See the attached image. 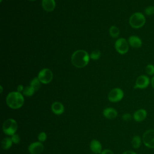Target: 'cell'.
<instances>
[{
	"label": "cell",
	"instance_id": "1",
	"mask_svg": "<svg viewBox=\"0 0 154 154\" xmlns=\"http://www.w3.org/2000/svg\"><path fill=\"white\" fill-rule=\"evenodd\" d=\"M89 54L84 50L79 49L75 51L71 57L72 64L78 68H82L86 66L90 60Z\"/></svg>",
	"mask_w": 154,
	"mask_h": 154
},
{
	"label": "cell",
	"instance_id": "3",
	"mask_svg": "<svg viewBox=\"0 0 154 154\" xmlns=\"http://www.w3.org/2000/svg\"><path fill=\"white\" fill-rule=\"evenodd\" d=\"M146 20V17L142 13L135 12L131 16L129 22L132 28L138 29L144 25Z\"/></svg>",
	"mask_w": 154,
	"mask_h": 154
},
{
	"label": "cell",
	"instance_id": "31",
	"mask_svg": "<svg viewBox=\"0 0 154 154\" xmlns=\"http://www.w3.org/2000/svg\"><path fill=\"white\" fill-rule=\"evenodd\" d=\"M150 82H151L152 87H153V88L154 89V76L152 77V79H151Z\"/></svg>",
	"mask_w": 154,
	"mask_h": 154
},
{
	"label": "cell",
	"instance_id": "5",
	"mask_svg": "<svg viewBox=\"0 0 154 154\" xmlns=\"http://www.w3.org/2000/svg\"><path fill=\"white\" fill-rule=\"evenodd\" d=\"M142 140L145 146L150 149H154V129L146 131L143 135Z\"/></svg>",
	"mask_w": 154,
	"mask_h": 154
},
{
	"label": "cell",
	"instance_id": "7",
	"mask_svg": "<svg viewBox=\"0 0 154 154\" xmlns=\"http://www.w3.org/2000/svg\"><path fill=\"white\" fill-rule=\"evenodd\" d=\"M129 45L128 42L124 38H120L115 43V48L120 54H125L128 52Z\"/></svg>",
	"mask_w": 154,
	"mask_h": 154
},
{
	"label": "cell",
	"instance_id": "15",
	"mask_svg": "<svg viewBox=\"0 0 154 154\" xmlns=\"http://www.w3.org/2000/svg\"><path fill=\"white\" fill-rule=\"evenodd\" d=\"M90 148L91 152L95 154L100 153L102 150V144L98 140L94 139L90 142Z\"/></svg>",
	"mask_w": 154,
	"mask_h": 154
},
{
	"label": "cell",
	"instance_id": "17",
	"mask_svg": "<svg viewBox=\"0 0 154 154\" xmlns=\"http://www.w3.org/2000/svg\"><path fill=\"white\" fill-rule=\"evenodd\" d=\"M13 143L10 137H5L1 141V146L3 149L8 150L11 147Z\"/></svg>",
	"mask_w": 154,
	"mask_h": 154
},
{
	"label": "cell",
	"instance_id": "25",
	"mask_svg": "<svg viewBox=\"0 0 154 154\" xmlns=\"http://www.w3.org/2000/svg\"><path fill=\"white\" fill-rule=\"evenodd\" d=\"M47 138V135L45 132H41L38 135V140L40 142H44Z\"/></svg>",
	"mask_w": 154,
	"mask_h": 154
},
{
	"label": "cell",
	"instance_id": "12",
	"mask_svg": "<svg viewBox=\"0 0 154 154\" xmlns=\"http://www.w3.org/2000/svg\"><path fill=\"white\" fill-rule=\"evenodd\" d=\"M128 43L129 46L134 48H139L142 46L141 39L137 35H131L128 38Z\"/></svg>",
	"mask_w": 154,
	"mask_h": 154
},
{
	"label": "cell",
	"instance_id": "24",
	"mask_svg": "<svg viewBox=\"0 0 154 154\" xmlns=\"http://www.w3.org/2000/svg\"><path fill=\"white\" fill-rule=\"evenodd\" d=\"M144 13L147 16H152L154 14V5H149L144 9Z\"/></svg>",
	"mask_w": 154,
	"mask_h": 154
},
{
	"label": "cell",
	"instance_id": "27",
	"mask_svg": "<svg viewBox=\"0 0 154 154\" xmlns=\"http://www.w3.org/2000/svg\"><path fill=\"white\" fill-rule=\"evenodd\" d=\"M122 119H123V120L126 121V122H128V121H129V120H131V119H132V116H131V114H129V113H125V114H124L123 115Z\"/></svg>",
	"mask_w": 154,
	"mask_h": 154
},
{
	"label": "cell",
	"instance_id": "14",
	"mask_svg": "<svg viewBox=\"0 0 154 154\" xmlns=\"http://www.w3.org/2000/svg\"><path fill=\"white\" fill-rule=\"evenodd\" d=\"M55 0H42V5L44 10L47 12L52 11L55 8Z\"/></svg>",
	"mask_w": 154,
	"mask_h": 154
},
{
	"label": "cell",
	"instance_id": "20",
	"mask_svg": "<svg viewBox=\"0 0 154 154\" xmlns=\"http://www.w3.org/2000/svg\"><path fill=\"white\" fill-rule=\"evenodd\" d=\"M30 85L35 90L37 91L39 90V88L41 87V82L39 81L38 78H33L31 82H30Z\"/></svg>",
	"mask_w": 154,
	"mask_h": 154
},
{
	"label": "cell",
	"instance_id": "6",
	"mask_svg": "<svg viewBox=\"0 0 154 154\" xmlns=\"http://www.w3.org/2000/svg\"><path fill=\"white\" fill-rule=\"evenodd\" d=\"M37 78L41 83L47 84L52 81L53 79V73L49 69L45 68L39 72Z\"/></svg>",
	"mask_w": 154,
	"mask_h": 154
},
{
	"label": "cell",
	"instance_id": "18",
	"mask_svg": "<svg viewBox=\"0 0 154 154\" xmlns=\"http://www.w3.org/2000/svg\"><path fill=\"white\" fill-rule=\"evenodd\" d=\"M131 144L133 148L138 149L141 144V138L139 135H134L131 140Z\"/></svg>",
	"mask_w": 154,
	"mask_h": 154
},
{
	"label": "cell",
	"instance_id": "34",
	"mask_svg": "<svg viewBox=\"0 0 154 154\" xmlns=\"http://www.w3.org/2000/svg\"><path fill=\"white\" fill-rule=\"evenodd\" d=\"M2 0H1V2H2Z\"/></svg>",
	"mask_w": 154,
	"mask_h": 154
},
{
	"label": "cell",
	"instance_id": "28",
	"mask_svg": "<svg viewBox=\"0 0 154 154\" xmlns=\"http://www.w3.org/2000/svg\"><path fill=\"white\" fill-rule=\"evenodd\" d=\"M100 154H114V153L109 149H105L101 152Z\"/></svg>",
	"mask_w": 154,
	"mask_h": 154
},
{
	"label": "cell",
	"instance_id": "13",
	"mask_svg": "<svg viewBox=\"0 0 154 154\" xmlns=\"http://www.w3.org/2000/svg\"><path fill=\"white\" fill-rule=\"evenodd\" d=\"M52 111L56 115H61L64 111V107L62 103L60 102H54L51 105Z\"/></svg>",
	"mask_w": 154,
	"mask_h": 154
},
{
	"label": "cell",
	"instance_id": "9",
	"mask_svg": "<svg viewBox=\"0 0 154 154\" xmlns=\"http://www.w3.org/2000/svg\"><path fill=\"white\" fill-rule=\"evenodd\" d=\"M150 82V81L149 78L147 75H142L137 78L134 88L135 89H144L149 85Z\"/></svg>",
	"mask_w": 154,
	"mask_h": 154
},
{
	"label": "cell",
	"instance_id": "22",
	"mask_svg": "<svg viewBox=\"0 0 154 154\" xmlns=\"http://www.w3.org/2000/svg\"><path fill=\"white\" fill-rule=\"evenodd\" d=\"M146 73L149 76H154V65L152 64H149L146 66L145 68Z\"/></svg>",
	"mask_w": 154,
	"mask_h": 154
},
{
	"label": "cell",
	"instance_id": "4",
	"mask_svg": "<svg viewBox=\"0 0 154 154\" xmlns=\"http://www.w3.org/2000/svg\"><path fill=\"white\" fill-rule=\"evenodd\" d=\"M17 129V123L13 119H7L2 125V131L7 135L12 136L15 134Z\"/></svg>",
	"mask_w": 154,
	"mask_h": 154
},
{
	"label": "cell",
	"instance_id": "8",
	"mask_svg": "<svg viewBox=\"0 0 154 154\" xmlns=\"http://www.w3.org/2000/svg\"><path fill=\"white\" fill-rule=\"evenodd\" d=\"M124 96L123 91L120 88H115L110 91L108 98L110 102H118L120 101Z\"/></svg>",
	"mask_w": 154,
	"mask_h": 154
},
{
	"label": "cell",
	"instance_id": "32",
	"mask_svg": "<svg viewBox=\"0 0 154 154\" xmlns=\"http://www.w3.org/2000/svg\"><path fill=\"white\" fill-rule=\"evenodd\" d=\"M0 87H1V93H2V86H1Z\"/></svg>",
	"mask_w": 154,
	"mask_h": 154
},
{
	"label": "cell",
	"instance_id": "33",
	"mask_svg": "<svg viewBox=\"0 0 154 154\" xmlns=\"http://www.w3.org/2000/svg\"><path fill=\"white\" fill-rule=\"evenodd\" d=\"M29 1H35V0H29Z\"/></svg>",
	"mask_w": 154,
	"mask_h": 154
},
{
	"label": "cell",
	"instance_id": "29",
	"mask_svg": "<svg viewBox=\"0 0 154 154\" xmlns=\"http://www.w3.org/2000/svg\"><path fill=\"white\" fill-rule=\"evenodd\" d=\"M24 90V87L23 86V85H19L17 87V91L19 92V93H21V92H23Z\"/></svg>",
	"mask_w": 154,
	"mask_h": 154
},
{
	"label": "cell",
	"instance_id": "23",
	"mask_svg": "<svg viewBox=\"0 0 154 154\" xmlns=\"http://www.w3.org/2000/svg\"><path fill=\"white\" fill-rule=\"evenodd\" d=\"M100 55H101V52H100V51L94 50L91 53V54L90 55V57L91 59L93 60H97L100 57Z\"/></svg>",
	"mask_w": 154,
	"mask_h": 154
},
{
	"label": "cell",
	"instance_id": "16",
	"mask_svg": "<svg viewBox=\"0 0 154 154\" xmlns=\"http://www.w3.org/2000/svg\"><path fill=\"white\" fill-rule=\"evenodd\" d=\"M103 115L108 119H114L117 116V111L113 108H106L103 111Z\"/></svg>",
	"mask_w": 154,
	"mask_h": 154
},
{
	"label": "cell",
	"instance_id": "30",
	"mask_svg": "<svg viewBox=\"0 0 154 154\" xmlns=\"http://www.w3.org/2000/svg\"><path fill=\"white\" fill-rule=\"evenodd\" d=\"M122 154H137V153L132 150H127V151L124 152Z\"/></svg>",
	"mask_w": 154,
	"mask_h": 154
},
{
	"label": "cell",
	"instance_id": "2",
	"mask_svg": "<svg viewBox=\"0 0 154 154\" xmlns=\"http://www.w3.org/2000/svg\"><path fill=\"white\" fill-rule=\"evenodd\" d=\"M24 97L21 93L18 91H11L8 94L6 97L7 105L12 109H19L24 103Z\"/></svg>",
	"mask_w": 154,
	"mask_h": 154
},
{
	"label": "cell",
	"instance_id": "10",
	"mask_svg": "<svg viewBox=\"0 0 154 154\" xmlns=\"http://www.w3.org/2000/svg\"><path fill=\"white\" fill-rule=\"evenodd\" d=\"M44 150V146L40 141H35L29 144L28 151L31 154H40Z\"/></svg>",
	"mask_w": 154,
	"mask_h": 154
},
{
	"label": "cell",
	"instance_id": "11",
	"mask_svg": "<svg viewBox=\"0 0 154 154\" xmlns=\"http://www.w3.org/2000/svg\"><path fill=\"white\" fill-rule=\"evenodd\" d=\"M147 116V111L145 109H139L135 111V112L133 114V118L135 120V121L137 122H141L144 121Z\"/></svg>",
	"mask_w": 154,
	"mask_h": 154
},
{
	"label": "cell",
	"instance_id": "21",
	"mask_svg": "<svg viewBox=\"0 0 154 154\" xmlns=\"http://www.w3.org/2000/svg\"><path fill=\"white\" fill-rule=\"evenodd\" d=\"M35 90L30 85V86H26L24 88V90L22 92L23 95L27 96V97H29L31 96L34 94V93H35Z\"/></svg>",
	"mask_w": 154,
	"mask_h": 154
},
{
	"label": "cell",
	"instance_id": "26",
	"mask_svg": "<svg viewBox=\"0 0 154 154\" xmlns=\"http://www.w3.org/2000/svg\"><path fill=\"white\" fill-rule=\"evenodd\" d=\"M11 138L12 140V141L13 143L14 144H18L20 142V137L18 134H15L14 135H13L12 136H11Z\"/></svg>",
	"mask_w": 154,
	"mask_h": 154
},
{
	"label": "cell",
	"instance_id": "19",
	"mask_svg": "<svg viewBox=\"0 0 154 154\" xmlns=\"http://www.w3.org/2000/svg\"><path fill=\"white\" fill-rule=\"evenodd\" d=\"M109 33L111 37L113 38H117L120 34V30L117 26H111L109 29Z\"/></svg>",
	"mask_w": 154,
	"mask_h": 154
}]
</instances>
